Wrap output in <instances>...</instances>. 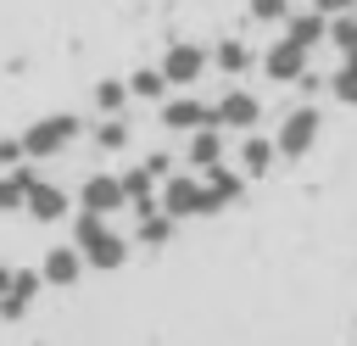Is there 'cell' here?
Returning a JSON list of instances; mask_svg holds the SVG:
<instances>
[{
	"mask_svg": "<svg viewBox=\"0 0 357 346\" xmlns=\"http://www.w3.org/2000/svg\"><path fill=\"white\" fill-rule=\"evenodd\" d=\"M39 184V167L22 162V167H0V212H22L28 190Z\"/></svg>",
	"mask_w": 357,
	"mask_h": 346,
	"instance_id": "obj_18",
	"label": "cell"
},
{
	"mask_svg": "<svg viewBox=\"0 0 357 346\" xmlns=\"http://www.w3.org/2000/svg\"><path fill=\"white\" fill-rule=\"evenodd\" d=\"M145 167H151L156 179H167V173H178V167H173V151H151V156H145Z\"/></svg>",
	"mask_w": 357,
	"mask_h": 346,
	"instance_id": "obj_28",
	"label": "cell"
},
{
	"mask_svg": "<svg viewBox=\"0 0 357 346\" xmlns=\"http://www.w3.org/2000/svg\"><path fill=\"white\" fill-rule=\"evenodd\" d=\"M329 45H335L340 56L357 50V11H335V17H329Z\"/></svg>",
	"mask_w": 357,
	"mask_h": 346,
	"instance_id": "obj_25",
	"label": "cell"
},
{
	"mask_svg": "<svg viewBox=\"0 0 357 346\" xmlns=\"http://www.w3.org/2000/svg\"><path fill=\"white\" fill-rule=\"evenodd\" d=\"M318 134H324V112H318L312 100L290 106V112L273 123V145H279V162H301V156H312Z\"/></svg>",
	"mask_w": 357,
	"mask_h": 346,
	"instance_id": "obj_3",
	"label": "cell"
},
{
	"mask_svg": "<svg viewBox=\"0 0 357 346\" xmlns=\"http://www.w3.org/2000/svg\"><path fill=\"white\" fill-rule=\"evenodd\" d=\"M89 145H95V151H106V156H112V151H128V145H134V123H128V112L100 117V123L89 128Z\"/></svg>",
	"mask_w": 357,
	"mask_h": 346,
	"instance_id": "obj_21",
	"label": "cell"
},
{
	"mask_svg": "<svg viewBox=\"0 0 357 346\" xmlns=\"http://www.w3.org/2000/svg\"><path fill=\"white\" fill-rule=\"evenodd\" d=\"M128 95H134V100H151V106H162L173 89H167L162 67H134V73H128Z\"/></svg>",
	"mask_w": 357,
	"mask_h": 346,
	"instance_id": "obj_22",
	"label": "cell"
},
{
	"mask_svg": "<svg viewBox=\"0 0 357 346\" xmlns=\"http://www.w3.org/2000/svg\"><path fill=\"white\" fill-rule=\"evenodd\" d=\"M39 296H45V273H39V268H17L11 285L0 290V324H22Z\"/></svg>",
	"mask_w": 357,
	"mask_h": 346,
	"instance_id": "obj_10",
	"label": "cell"
},
{
	"mask_svg": "<svg viewBox=\"0 0 357 346\" xmlns=\"http://www.w3.org/2000/svg\"><path fill=\"white\" fill-rule=\"evenodd\" d=\"M73 246L84 251V268H95V273H117L134 251V240L123 229H112V218H95V212L73 218Z\"/></svg>",
	"mask_w": 357,
	"mask_h": 346,
	"instance_id": "obj_1",
	"label": "cell"
},
{
	"mask_svg": "<svg viewBox=\"0 0 357 346\" xmlns=\"http://www.w3.org/2000/svg\"><path fill=\"white\" fill-rule=\"evenodd\" d=\"M240 201H245V173L240 167L223 162V167H206L201 173V206H206V218L223 212V206H240Z\"/></svg>",
	"mask_w": 357,
	"mask_h": 346,
	"instance_id": "obj_11",
	"label": "cell"
},
{
	"mask_svg": "<svg viewBox=\"0 0 357 346\" xmlns=\"http://www.w3.org/2000/svg\"><path fill=\"white\" fill-rule=\"evenodd\" d=\"M212 67H218L223 78H240V73L257 67V50H251L245 39H218V45H212Z\"/></svg>",
	"mask_w": 357,
	"mask_h": 346,
	"instance_id": "obj_19",
	"label": "cell"
},
{
	"mask_svg": "<svg viewBox=\"0 0 357 346\" xmlns=\"http://www.w3.org/2000/svg\"><path fill=\"white\" fill-rule=\"evenodd\" d=\"M156 206H162L167 218H178V223L206 218V206H201V173H167V179L156 184Z\"/></svg>",
	"mask_w": 357,
	"mask_h": 346,
	"instance_id": "obj_6",
	"label": "cell"
},
{
	"mask_svg": "<svg viewBox=\"0 0 357 346\" xmlns=\"http://www.w3.org/2000/svg\"><path fill=\"white\" fill-rule=\"evenodd\" d=\"M290 11H296L290 0H245V17L251 22H284Z\"/></svg>",
	"mask_w": 357,
	"mask_h": 346,
	"instance_id": "obj_26",
	"label": "cell"
},
{
	"mask_svg": "<svg viewBox=\"0 0 357 346\" xmlns=\"http://www.w3.org/2000/svg\"><path fill=\"white\" fill-rule=\"evenodd\" d=\"M156 123H162L167 134H195V128H206V123H212V100H201V95L178 89V95H167V100L156 106Z\"/></svg>",
	"mask_w": 357,
	"mask_h": 346,
	"instance_id": "obj_7",
	"label": "cell"
},
{
	"mask_svg": "<svg viewBox=\"0 0 357 346\" xmlns=\"http://www.w3.org/2000/svg\"><path fill=\"white\" fill-rule=\"evenodd\" d=\"M273 162H279V145H273V134H240V151H234V167L245 173V179H268L273 173Z\"/></svg>",
	"mask_w": 357,
	"mask_h": 346,
	"instance_id": "obj_12",
	"label": "cell"
},
{
	"mask_svg": "<svg viewBox=\"0 0 357 346\" xmlns=\"http://www.w3.org/2000/svg\"><path fill=\"white\" fill-rule=\"evenodd\" d=\"M128 106H134L128 78H100V84L89 89V112H95V117H117V112H128Z\"/></svg>",
	"mask_w": 357,
	"mask_h": 346,
	"instance_id": "obj_20",
	"label": "cell"
},
{
	"mask_svg": "<svg viewBox=\"0 0 357 346\" xmlns=\"http://www.w3.org/2000/svg\"><path fill=\"white\" fill-rule=\"evenodd\" d=\"M212 123H218L223 134H251V128L262 123V100H257L251 89H223V95L212 100Z\"/></svg>",
	"mask_w": 357,
	"mask_h": 346,
	"instance_id": "obj_8",
	"label": "cell"
},
{
	"mask_svg": "<svg viewBox=\"0 0 357 346\" xmlns=\"http://www.w3.org/2000/svg\"><path fill=\"white\" fill-rule=\"evenodd\" d=\"M39 273H45L50 290H73V285L84 279V251H78L73 240H67V246H50L45 262H39Z\"/></svg>",
	"mask_w": 357,
	"mask_h": 346,
	"instance_id": "obj_13",
	"label": "cell"
},
{
	"mask_svg": "<svg viewBox=\"0 0 357 346\" xmlns=\"http://www.w3.org/2000/svg\"><path fill=\"white\" fill-rule=\"evenodd\" d=\"M307 61H312V50H301L296 39H268L262 50H257V73L268 78V84H296L301 73H307Z\"/></svg>",
	"mask_w": 357,
	"mask_h": 346,
	"instance_id": "obj_5",
	"label": "cell"
},
{
	"mask_svg": "<svg viewBox=\"0 0 357 346\" xmlns=\"http://www.w3.org/2000/svg\"><path fill=\"white\" fill-rule=\"evenodd\" d=\"M73 206H78V212H95V218H112V212H123V206H128V195H123V179H117V173H89V179L78 184Z\"/></svg>",
	"mask_w": 357,
	"mask_h": 346,
	"instance_id": "obj_9",
	"label": "cell"
},
{
	"mask_svg": "<svg viewBox=\"0 0 357 346\" xmlns=\"http://www.w3.org/2000/svg\"><path fill=\"white\" fill-rule=\"evenodd\" d=\"M117 179H123V195H128V206H134V218H139V212H156V184H162V179H156V173H151L145 162H134V167H123Z\"/></svg>",
	"mask_w": 357,
	"mask_h": 346,
	"instance_id": "obj_17",
	"label": "cell"
},
{
	"mask_svg": "<svg viewBox=\"0 0 357 346\" xmlns=\"http://www.w3.org/2000/svg\"><path fill=\"white\" fill-rule=\"evenodd\" d=\"M22 212H28L33 223H61V218L73 212V195H67L61 184H50V179H39V184L28 190V201H22Z\"/></svg>",
	"mask_w": 357,
	"mask_h": 346,
	"instance_id": "obj_15",
	"label": "cell"
},
{
	"mask_svg": "<svg viewBox=\"0 0 357 346\" xmlns=\"http://www.w3.org/2000/svg\"><path fill=\"white\" fill-rule=\"evenodd\" d=\"M78 140H84V117H78V112H45L39 123H28V128H22V151H28V162L67 156Z\"/></svg>",
	"mask_w": 357,
	"mask_h": 346,
	"instance_id": "obj_2",
	"label": "cell"
},
{
	"mask_svg": "<svg viewBox=\"0 0 357 346\" xmlns=\"http://www.w3.org/2000/svg\"><path fill=\"white\" fill-rule=\"evenodd\" d=\"M22 162H28V151H22V134L0 140V167H22Z\"/></svg>",
	"mask_w": 357,
	"mask_h": 346,
	"instance_id": "obj_27",
	"label": "cell"
},
{
	"mask_svg": "<svg viewBox=\"0 0 357 346\" xmlns=\"http://www.w3.org/2000/svg\"><path fill=\"white\" fill-rule=\"evenodd\" d=\"M279 28H284V39H296L301 50H318V45L329 39V17H324L318 6H307V11H290Z\"/></svg>",
	"mask_w": 357,
	"mask_h": 346,
	"instance_id": "obj_16",
	"label": "cell"
},
{
	"mask_svg": "<svg viewBox=\"0 0 357 346\" xmlns=\"http://www.w3.org/2000/svg\"><path fill=\"white\" fill-rule=\"evenodd\" d=\"M11 273H17V268H11V262H0V290L11 285Z\"/></svg>",
	"mask_w": 357,
	"mask_h": 346,
	"instance_id": "obj_30",
	"label": "cell"
},
{
	"mask_svg": "<svg viewBox=\"0 0 357 346\" xmlns=\"http://www.w3.org/2000/svg\"><path fill=\"white\" fill-rule=\"evenodd\" d=\"M223 128L218 123H206V128H195V134H184V162H190V173H206V167H223Z\"/></svg>",
	"mask_w": 357,
	"mask_h": 346,
	"instance_id": "obj_14",
	"label": "cell"
},
{
	"mask_svg": "<svg viewBox=\"0 0 357 346\" xmlns=\"http://www.w3.org/2000/svg\"><path fill=\"white\" fill-rule=\"evenodd\" d=\"M173 234H178V218H167L162 206L156 212H139V223H134V240L139 246H167Z\"/></svg>",
	"mask_w": 357,
	"mask_h": 346,
	"instance_id": "obj_23",
	"label": "cell"
},
{
	"mask_svg": "<svg viewBox=\"0 0 357 346\" xmlns=\"http://www.w3.org/2000/svg\"><path fill=\"white\" fill-rule=\"evenodd\" d=\"M307 6H318V11H324V17H335V11H351V6H357V0H307Z\"/></svg>",
	"mask_w": 357,
	"mask_h": 346,
	"instance_id": "obj_29",
	"label": "cell"
},
{
	"mask_svg": "<svg viewBox=\"0 0 357 346\" xmlns=\"http://www.w3.org/2000/svg\"><path fill=\"white\" fill-rule=\"evenodd\" d=\"M162 78H167V89H195L201 78H206V67H212V50L206 45H195V39H178V45H167L162 50Z\"/></svg>",
	"mask_w": 357,
	"mask_h": 346,
	"instance_id": "obj_4",
	"label": "cell"
},
{
	"mask_svg": "<svg viewBox=\"0 0 357 346\" xmlns=\"http://www.w3.org/2000/svg\"><path fill=\"white\" fill-rule=\"evenodd\" d=\"M329 95H335L340 106H351V112H357V50H351V56H340V67L329 73Z\"/></svg>",
	"mask_w": 357,
	"mask_h": 346,
	"instance_id": "obj_24",
	"label": "cell"
}]
</instances>
